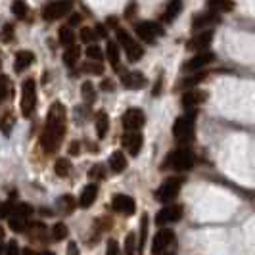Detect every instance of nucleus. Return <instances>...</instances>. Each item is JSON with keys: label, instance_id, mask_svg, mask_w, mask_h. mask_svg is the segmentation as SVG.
Wrapping results in <instances>:
<instances>
[{"label": "nucleus", "instance_id": "obj_1", "mask_svg": "<svg viewBox=\"0 0 255 255\" xmlns=\"http://www.w3.org/2000/svg\"><path fill=\"white\" fill-rule=\"evenodd\" d=\"M65 121H67V114H65V108L64 104L54 102L48 110L46 115V127L41 136V144H43L44 152L46 154H52L56 152L62 144V138L65 134Z\"/></svg>", "mask_w": 255, "mask_h": 255}, {"label": "nucleus", "instance_id": "obj_2", "mask_svg": "<svg viewBox=\"0 0 255 255\" xmlns=\"http://www.w3.org/2000/svg\"><path fill=\"white\" fill-rule=\"evenodd\" d=\"M194 117H196V114H188L179 117L175 121V125H173V136L177 138V142L188 144V142L194 138Z\"/></svg>", "mask_w": 255, "mask_h": 255}, {"label": "nucleus", "instance_id": "obj_3", "mask_svg": "<svg viewBox=\"0 0 255 255\" xmlns=\"http://www.w3.org/2000/svg\"><path fill=\"white\" fill-rule=\"evenodd\" d=\"M194 161H196V157H194V154H192L190 150L179 148V150L171 152L169 156H167L165 167H171L173 171H188V169H192Z\"/></svg>", "mask_w": 255, "mask_h": 255}, {"label": "nucleus", "instance_id": "obj_4", "mask_svg": "<svg viewBox=\"0 0 255 255\" xmlns=\"http://www.w3.org/2000/svg\"><path fill=\"white\" fill-rule=\"evenodd\" d=\"M35 104H37V83L35 79H27L21 88V115L29 117L35 110Z\"/></svg>", "mask_w": 255, "mask_h": 255}, {"label": "nucleus", "instance_id": "obj_5", "mask_svg": "<svg viewBox=\"0 0 255 255\" xmlns=\"http://www.w3.org/2000/svg\"><path fill=\"white\" fill-rule=\"evenodd\" d=\"M181 186H183V179H179V177H171V179H167L163 185L157 188L156 198L159 199L161 203H169V201H173V199L179 196Z\"/></svg>", "mask_w": 255, "mask_h": 255}, {"label": "nucleus", "instance_id": "obj_6", "mask_svg": "<svg viewBox=\"0 0 255 255\" xmlns=\"http://www.w3.org/2000/svg\"><path fill=\"white\" fill-rule=\"evenodd\" d=\"M71 8H73V0H56L48 6H44L43 17L46 21H54V19H60V17L69 14Z\"/></svg>", "mask_w": 255, "mask_h": 255}, {"label": "nucleus", "instance_id": "obj_7", "mask_svg": "<svg viewBox=\"0 0 255 255\" xmlns=\"http://www.w3.org/2000/svg\"><path fill=\"white\" fill-rule=\"evenodd\" d=\"M134 31H136V35H138V39H142L144 43L152 44L156 43V37H161L165 31L159 27L157 23L154 21H142V23H136L134 25Z\"/></svg>", "mask_w": 255, "mask_h": 255}, {"label": "nucleus", "instance_id": "obj_8", "mask_svg": "<svg viewBox=\"0 0 255 255\" xmlns=\"http://www.w3.org/2000/svg\"><path fill=\"white\" fill-rule=\"evenodd\" d=\"M123 127L125 130H138V128L144 127V123H146V115L142 110L138 108H128L127 112L123 114Z\"/></svg>", "mask_w": 255, "mask_h": 255}, {"label": "nucleus", "instance_id": "obj_9", "mask_svg": "<svg viewBox=\"0 0 255 255\" xmlns=\"http://www.w3.org/2000/svg\"><path fill=\"white\" fill-rule=\"evenodd\" d=\"M175 240V232L169 230V228H163L159 230L156 236H154V244H152V254L154 255H161L171 244Z\"/></svg>", "mask_w": 255, "mask_h": 255}, {"label": "nucleus", "instance_id": "obj_10", "mask_svg": "<svg viewBox=\"0 0 255 255\" xmlns=\"http://www.w3.org/2000/svg\"><path fill=\"white\" fill-rule=\"evenodd\" d=\"M183 217V205H165L161 211H157L156 223L157 225H165V223H177Z\"/></svg>", "mask_w": 255, "mask_h": 255}, {"label": "nucleus", "instance_id": "obj_11", "mask_svg": "<svg viewBox=\"0 0 255 255\" xmlns=\"http://www.w3.org/2000/svg\"><path fill=\"white\" fill-rule=\"evenodd\" d=\"M213 41V31H203V33H198V35H194L188 43H186V48L188 50H194V52H205L207 48H209V44Z\"/></svg>", "mask_w": 255, "mask_h": 255}, {"label": "nucleus", "instance_id": "obj_12", "mask_svg": "<svg viewBox=\"0 0 255 255\" xmlns=\"http://www.w3.org/2000/svg\"><path fill=\"white\" fill-rule=\"evenodd\" d=\"M219 14L217 12H203V14H196L194 15V19H192V29L194 31H203V29H209L213 25H217L219 23Z\"/></svg>", "mask_w": 255, "mask_h": 255}, {"label": "nucleus", "instance_id": "obj_13", "mask_svg": "<svg viewBox=\"0 0 255 255\" xmlns=\"http://www.w3.org/2000/svg\"><path fill=\"white\" fill-rule=\"evenodd\" d=\"M213 62H215V54L205 50V52H199V54H196L194 58H190L185 65H183V69L185 71H198V69H201V67H205V65L213 64Z\"/></svg>", "mask_w": 255, "mask_h": 255}, {"label": "nucleus", "instance_id": "obj_14", "mask_svg": "<svg viewBox=\"0 0 255 255\" xmlns=\"http://www.w3.org/2000/svg\"><path fill=\"white\" fill-rule=\"evenodd\" d=\"M121 142H123L125 150H127L130 156H138V152H140L144 138H142V134L138 132V130H127Z\"/></svg>", "mask_w": 255, "mask_h": 255}, {"label": "nucleus", "instance_id": "obj_15", "mask_svg": "<svg viewBox=\"0 0 255 255\" xmlns=\"http://www.w3.org/2000/svg\"><path fill=\"white\" fill-rule=\"evenodd\" d=\"M112 205H114L115 211L123 213V215H132L134 209H136V203L130 196H125V194H117L112 199Z\"/></svg>", "mask_w": 255, "mask_h": 255}, {"label": "nucleus", "instance_id": "obj_16", "mask_svg": "<svg viewBox=\"0 0 255 255\" xmlns=\"http://www.w3.org/2000/svg\"><path fill=\"white\" fill-rule=\"evenodd\" d=\"M121 83L125 88H130V90H138L146 85V77L142 75L140 71H128V73H123L121 75Z\"/></svg>", "mask_w": 255, "mask_h": 255}, {"label": "nucleus", "instance_id": "obj_17", "mask_svg": "<svg viewBox=\"0 0 255 255\" xmlns=\"http://www.w3.org/2000/svg\"><path fill=\"white\" fill-rule=\"evenodd\" d=\"M203 102H205V92H203V90L192 88V90H188V92L183 94V106H185L186 110L198 108L199 104H203Z\"/></svg>", "mask_w": 255, "mask_h": 255}, {"label": "nucleus", "instance_id": "obj_18", "mask_svg": "<svg viewBox=\"0 0 255 255\" xmlns=\"http://www.w3.org/2000/svg\"><path fill=\"white\" fill-rule=\"evenodd\" d=\"M35 62V56H33V52H29V50H19L17 54H15V64H14V69L15 73H21V71H25Z\"/></svg>", "mask_w": 255, "mask_h": 255}, {"label": "nucleus", "instance_id": "obj_19", "mask_svg": "<svg viewBox=\"0 0 255 255\" xmlns=\"http://www.w3.org/2000/svg\"><path fill=\"white\" fill-rule=\"evenodd\" d=\"M98 196V186L96 185H88L83 188V192H81V198H79V205L86 209V207H90L92 203H94V199Z\"/></svg>", "mask_w": 255, "mask_h": 255}, {"label": "nucleus", "instance_id": "obj_20", "mask_svg": "<svg viewBox=\"0 0 255 255\" xmlns=\"http://www.w3.org/2000/svg\"><path fill=\"white\" fill-rule=\"evenodd\" d=\"M207 10H213L217 14H225L234 10V0H207Z\"/></svg>", "mask_w": 255, "mask_h": 255}, {"label": "nucleus", "instance_id": "obj_21", "mask_svg": "<svg viewBox=\"0 0 255 255\" xmlns=\"http://www.w3.org/2000/svg\"><path fill=\"white\" fill-rule=\"evenodd\" d=\"M181 10H183V0H169L167 8H165V12H163V21H165V23H171L177 15L181 14Z\"/></svg>", "mask_w": 255, "mask_h": 255}, {"label": "nucleus", "instance_id": "obj_22", "mask_svg": "<svg viewBox=\"0 0 255 255\" xmlns=\"http://www.w3.org/2000/svg\"><path fill=\"white\" fill-rule=\"evenodd\" d=\"M110 167L114 173H123L127 169V159H125V154L123 152H114L110 156Z\"/></svg>", "mask_w": 255, "mask_h": 255}, {"label": "nucleus", "instance_id": "obj_23", "mask_svg": "<svg viewBox=\"0 0 255 255\" xmlns=\"http://www.w3.org/2000/svg\"><path fill=\"white\" fill-rule=\"evenodd\" d=\"M79 58H81V48L75 46V44H71V46H67V50H65V54H64V64H65L67 67H75L77 62H79Z\"/></svg>", "mask_w": 255, "mask_h": 255}, {"label": "nucleus", "instance_id": "obj_24", "mask_svg": "<svg viewBox=\"0 0 255 255\" xmlns=\"http://www.w3.org/2000/svg\"><path fill=\"white\" fill-rule=\"evenodd\" d=\"M108 128H110V117L106 112H98V115H96V134H98V138H104L108 134Z\"/></svg>", "mask_w": 255, "mask_h": 255}, {"label": "nucleus", "instance_id": "obj_25", "mask_svg": "<svg viewBox=\"0 0 255 255\" xmlns=\"http://www.w3.org/2000/svg\"><path fill=\"white\" fill-rule=\"evenodd\" d=\"M108 60L112 62V65H114L115 71H121V64H119V46H117V43H114V41H110L108 43Z\"/></svg>", "mask_w": 255, "mask_h": 255}, {"label": "nucleus", "instance_id": "obj_26", "mask_svg": "<svg viewBox=\"0 0 255 255\" xmlns=\"http://www.w3.org/2000/svg\"><path fill=\"white\" fill-rule=\"evenodd\" d=\"M10 228L14 232H25L29 228V221L27 217H21V215H12L10 217Z\"/></svg>", "mask_w": 255, "mask_h": 255}, {"label": "nucleus", "instance_id": "obj_27", "mask_svg": "<svg viewBox=\"0 0 255 255\" xmlns=\"http://www.w3.org/2000/svg\"><path fill=\"white\" fill-rule=\"evenodd\" d=\"M125 52H127L128 62H138V60L144 56V48H142L138 43H134V41L125 48Z\"/></svg>", "mask_w": 255, "mask_h": 255}, {"label": "nucleus", "instance_id": "obj_28", "mask_svg": "<svg viewBox=\"0 0 255 255\" xmlns=\"http://www.w3.org/2000/svg\"><path fill=\"white\" fill-rule=\"evenodd\" d=\"M58 37H60V43L64 44V46H71V44H73V41H75V33L71 31L69 25L60 27V31H58Z\"/></svg>", "mask_w": 255, "mask_h": 255}, {"label": "nucleus", "instance_id": "obj_29", "mask_svg": "<svg viewBox=\"0 0 255 255\" xmlns=\"http://www.w3.org/2000/svg\"><path fill=\"white\" fill-rule=\"evenodd\" d=\"M81 94H83V100L86 104H92L94 98H96V90H94V85L90 81H85L83 86H81Z\"/></svg>", "mask_w": 255, "mask_h": 255}, {"label": "nucleus", "instance_id": "obj_30", "mask_svg": "<svg viewBox=\"0 0 255 255\" xmlns=\"http://www.w3.org/2000/svg\"><path fill=\"white\" fill-rule=\"evenodd\" d=\"M29 236L31 240H44L43 236L46 234V228H44L43 223H35V225H29Z\"/></svg>", "mask_w": 255, "mask_h": 255}, {"label": "nucleus", "instance_id": "obj_31", "mask_svg": "<svg viewBox=\"0 0 255 255\" xmlns=\"http://www.w3.org/2000/svg\"><path fill=\"white\" fill-rule=\"evenodd\" d=\"M67 234H69V230H67V227H65L64 223H56V225L52 227V238H54V242L65 240Z\"/></svg>", "mask_w": 255, "mask_h": 255}, {"label": "nucleus", "instance_id": "obj_32", "mask_svg": "<svg viewBox=\"0 0 255 255\" xmlns=\"http://www.w3.org/2000/svg\"><path fill=\"white\" fill-rule=\"evenodd\" d=\"M54 169H56V175L58 177H62V179H65L67 175H69V171H71V163L67 161V159H58L56 161V165H54Z\"/></svg>", "mask_w": 255, "mask_h": 255}, {"label": "nucleus", "instance_id": "obj_33", "mask_svg": "<svg viewBox=\"0 0 255 255\" xmlns=\"http://www.w3.org/2000/svg\"><path fill=\"white\" fill-rule=\"evenodd\" d=\"M12 14L15 15V17H25L27 15V4L23 2V0H14L12 2Z\"/></svg>", "mask_w": 255, "mask_h": 255}, {"label": "nucleus", "instance_id": "obj_34", "mask_svg": "<svg viewBox=\"0 0 255 255\" xmlns=\"http://www.w3.org/2000/svg\"><path fill=\"white\" fill-rule=\"evenodd\" d=\"M146 236H148V215L144 213L142 215V219H140V242H138V250H144V244H146Z\"/></svg>", "mask_w": 255, "mask_h": 255}, {"label": "nucleus", "instance_id": "obj_35", "mask_svg": "<svg viewBox=\"0 0 255 255\" xmlns=\"http://www.w3.org/2000/svg\"><path fill=\"white\" fill-rule=\"evenodd\" d=\"M58 203L62 205L60 209H62L64 213H73V209H75V198H73V196H69V194H67V196H62Z\"/></svg>", "mask_w": 255, "mask_h": 255}, {"label": "nucleus", "instance_id": "obj_36", "mask_svg": "<svg viewBox=\"0 0 255 255\" xmlns=\"http://www.w3.org/2000/svg\"><path fill=\"white\" fill-rule=\"evenodd\" d=\"M136 254V234L128 232L127 240H125V255H134Z\"/></svg>", "mask_w": 255, "mask_h": 255}, {"label": "nucleus", "instance_id": "obj_37", "mask_svg": "<svg viewBox=\"0 0 255 255\" xmlns=\"http://www.w3.org/2000/svg\"><path fill=\"white\" fill-rule=\"evenodd\" d=\"M8 96H10V81L6 75H0V102H4Z\"/></svg>", "mask_w": 255, "mask_h": 255}, {"label": "nucleus", "instance_id": "obj_38", "mask_svg": "<svg viewBox=\"0 0 255 255\" xmlns=\"http://www.w3.org/2000/svg\"><path fill=\"white\" fill-rule=\"evenodd\" d=\"M96 39H98V35H96V31H94V29H90V27L81 29V41H83V43L92 44Z\"/></svg>", "mask_w": 255, "mask_h": 255}, {"label": "nucleus", "instance_id": "obj_39", "mask_svg": "<svg viewBox=\"0 0 255 255\" xmlns=\"http://www.w3.org/2000/svg\"><path fill=\"white\" fill-rule=\"evenodd\" d=\"M83 71H86V73H94V75H102V73H104V65L94 60V62L85 64V65H83Z\"/></svg>", "mask_w": 255, "mask_h": 255}, {"label": "nucleus", "instance_id": "obj_40", "mask_svg": "<svg viewBox=\"0 0 255 255\" xmlns=\"http://www.w3.org/2000/svg\"><path fill=\"white\" fill-rule=\"evenodd\" d=\"M14 215L31 217V215H33V207H31L29 203H17V205H14Z\"/></svg>", "mask_w": 255, "mask_h": 255}, {"label": "nucleus", "instance_id": "obj_41", "mask_svg": "<svg viewBox=\"0 0 255 255\" xmlns=\"http://www.w3.org/2000/svg\"><path fill=\"white\" fill-rule=\"evenodd\" d=\"M117 41H119V44L123 46V48H127L128 44L132 43V39H130V35H128L125 29L117 27Z\"/></svg>", "mask_w": 255, "mask_h": 255}, {"label": "nucleus", "instance_id": "obj_42", "mask_svg": "<svg viewBox=\"0 0 255 255\" xmlns=\"http://www.w3.org/2000/svg\"><path fill=\"white\" fill-rule=\"evenodd\" d=\"M86 56L90 58V60H96V62H102V50H100V46H94V44H90V46H86Z\"/></svg>", "mask_w": 255, "mask_h": 255}, {"label": "nucleus", "instance_id": "obj_43", "mask_svg": "<svg viewBox=\"0 0 255 255\" xmlns=\"http://www.w3.org/2000/svg\"><path fill=\"white\" fill-rule=\"evenodd\" d=\"M106 255H123L121 254V248H119V244L117 240H108V248H106Z\"/></svg>", "mask_w": 255, "mask_h": 255}, {"label": "nucleus", "instance_id": "obj_44", "mask_svg": "<svg viewBox=\"0 0 255 255\" xmlns=\"http://www.w3.org/2000/svg\"><path fill=\"white\" fill-rule=\"evenodd\" d=\"M12 125H14V117L8 114L4 119H2V123H0V128H2V132L4 134H10V130H12Z\"/></svg>", "mask_w": 255, "mask_h": 255}, {"label": "nucleus", "instance_id": "obj_45", "mask_svg": "<svg viewBox=\"0 0 255 255\" xmlns=\"http://www.w3.org/2000/svg\"><path fill=\"white\" fill-rule=\"evenodd\" d=\"M12 213H14V205H12L10 201H6V203H0V219L8 217V215H12Z\"/></svg>", "mask_w": 255, "mask_h": 255}, {"label": "nucleus", "instance_id": "obj_46", "mask_svg": "<svg viewBox=\"0 0 255 255\" xmlns=\"http://www.w3.org/2000/svg\"><path fill=\"white\" fill-rule=\"evenodd\" d=\"M203 77H205V75H194V77H188V79H185V81L181 83V86H194V85H198L199 81H203Z\"/></svg>", "mask_w": 255, "mask_h": 255}, {"label": "nucleus", "instance_id": "obj_47", "mask_svg": "<svg viewBox=\"0 0 255 255\" xmlns=\"http://www.w3.org/2000/svg\"><path fill=\"white\" fill-rule=\"evenodd\" d=\"M88 177H90V179H104V167H102V165H94V167H92V169L88 171Z\"/></svg>", "mask_w": 255, "mask_h": 255}, {"label": "nucleus", "instance_id": "obj_48", "mask_svg": "<svg viewBox=\"0 0 255 255\" xmlns=\"http://www.w3.org/2000/svg\"><path fill=\"white\" fill-rule=\"evenodd\" d=\"M12 37H14V27L12 25H4L2 33H0V39L2 41H12Z\"/></svg>", "mask_w": 255, "mask_h": 255}, {"label": "nucleus", "instance_id": "obj_49", "mask_svg": "<svg viewBox=\"0 0 255 255\" xmlns=\"http://www.w3.org/2000/svg\"><path fill=\"white\" fill-rule=\"evenodd\" d=\"M6 255H21L19 246H17V242L15 240L8 242V246H6Z\"/></svg>", "mask_w": 255, "mask_h": 255}, {"label": "nucleus", "instance_id": "obj_50", "mask_svg": "<svg viewBox=\"0 0 255 255\" xmlns=\"http://www.w3.org/2000/svg\"><path fill=\"white\" fill-rule=\"evenodd\" d=\"M102 90H106V92H112L115 88V85H114V81H110V79H106V81H102Z\"/></svg>", "mask_w": 255, "mask_h": 255}, {"label": "nucleus", "instance_id": "obj_51", "mask_svg": "<svg viewBox=\"0 0 255 255\" xmlns=\"http://www.w3.org/2000/svg\"><path fill=\"white\" fill-rule=\"evenodd\" d=\"M81 19H83V15H79V14H73L71 15V19H69V27H75V25H79L81 23Z\"/></svg>", "mask_w": 255, "mask_h": 255}, {"label": "nucleus", "instance_id": "obj_52", "mask_svg": "<svg viewBox=\"0 0 255 255\" xmlns=\"http://www.w3.org/2000/svg\"><path fill=\"white\" fill-rule=\"evenodd\" d=\"M94 31H96V35H98V37H104V39L108 37V29H106V25H102V23H100V25H96V29H94Z\"/></svg>", "mask_w": 255, "mask_h": 255}, {"label": "nucleus", "instance_id": "obj_53", "mask_svg": "<svg viewBox=\"0 0 255 255\" xmlns=\"http://www.w3.org/2000/svg\"><path fill=\"white\" fill-rule=\"evenodd\" d=\"M67 255H79V250H77V244H75V242H69V246H67Z\"/></svg>", "mask_w": 255, "mask_h": 255}, {"label": "nucleus", "instance_id": "obj_54", "mask_svg": "<svg viewBox=\"0 0 255 255\" xmlns=\"http://www.w3.org/2000/svg\"><path fill=\"white\" fill-rule=\"evenodd\" d=\"M79 150H81L79 142H71V148H69V154H71V156H77V154H79Z\"/></svg>", "mask_w": 255, "mask_h": 255}, {"label": "nucleus", "instance_id": "obj_55", "mask_svg": "<svg viewBox=\"0 0 255 255\" xmlns=\"http://www.w3.org/2000/svg\"><path fill=\"white\" fill-rule=\"evenodd\" d=\"M108 25H112V27H117V19H115V17H110V19H108Z\"/></svg>", "mask_w": 255, "mask_h": 255}, {"label": "nucleus", "instance_id": "obj_56", "mask_svg": "<svg viewBox=\"0 0 255 255\" xmlns=\"http://www.w3.org/2000/svg\"><path fill=\"white\" fill-rule=\"evenodd\" d=\"M21 254H23V255H37V252H33V250H23ZM39 255H41V254H39Z\"/></svg>", "mask_w": 255, "mask_h": 255}, {"label": "nucleus", "instance_id": "obj_57", "mask_svg": "<svg viewBox=\"0 0 255 255\" xmlns=\"http://www.w3.org/2000/svg\"><path fill=\"white\" fill-rule=\"evenodd\" d=\"M41 255H54L52 252H41Z\"/></svg>", "mask_w": 255, "mask_h": 255}, {"label": "nucleus", "instance_id": "obj_58", "mask_svg": "<svg viewBox=\"0 0 255 255\" xmlns=\"http://www.w3.org/2000/svg\"><path fill=\"white\" fill-rule=\"evenodd\" d=\"M2 236H4V230H2V227H0V240H2Z\"/></svg>", "mask_w": 255, "mask_h": 255}, {"label": "nucleus", "instance_id": "obj_59", "mask_svg": "<svg viewBox=\"0 0 255 255\" xmlns=\"http://www.w3.org/2000/svg\"><path fill=\"white\" fill-rule=\"evenodd\" d=\"M0 67H2V62H0Z\"/></svg>", "mask_w": 255, "mask_h": 255}, {"label": "nucleus", "instance_id": "obj_60", "mask_svg": "<svg viewBox=\"0 0 255 255\" xmlns=\"http://www.w3.org/2000/svg\"><path fill=\"white\" fill-rule=\"evenodd\" d=\"M0 254H2V248H0Z\"/></svg>", "mask_w": 255, "mask_h": 255}]
</instances>
